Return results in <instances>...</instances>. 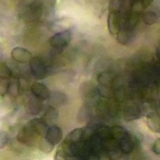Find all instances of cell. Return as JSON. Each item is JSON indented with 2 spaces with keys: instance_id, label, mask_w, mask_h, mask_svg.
Returning a JSON list of instances; mask_svg holds the SVG:
<instances>
[{
  "instance_id": "603a6c76",
  "label": "cell",
  "mask_w": 160,
  "mask_h": 160,
  "mask_svg": "<svg viewBox=\"0 0 160 160\" xmlns=\"http://www.w3.org/2000/svg\"><path fill=\"white\" fill-rule=\"evenodd\" d=\"M122 9V0H110L109 11H116L121 13Z\"/></svg>"
},
{
  "instance_id": "2e32d148",
  "label": "cell",
  "mask_w": 160,
  "mask_h": 160,
  "mask_svg": "<svg viewBox=\"0 0 160 160\" xmlns=\"http://www.w3.org/2000/svg\"><path fill=\"white\" fill-rule=\"evenodd\" d=\"M158 15L156 13H154V12L152 11H148V12H145V13H143L142 17H141V19H142L143 23L145 24V25H148V26H151L153 25V24L157 23L158 21Z\"/></svg>"
},
{
  "instance_id": "3957f363",
  "label": "cell",
  "mask_w": 160,
  "mask_h": 160,
  "mask_svg": "<svg viewBox=\"0 0 160 160\" xmlns=\"http://www.w3.org/2000/svg\"><path fill=\"white\" fill-rule=\"evenodd\" d=\"M30 70L36 79H44L47 76L46 66L42 60L38 57L32 58V59L30 60Z\"/></svg>"
},
{
  "instance_id": "9c48e42d",
  "label": "cell",
  "mask_w": 160,
  "mask_h": 160,
  "mask_svg": "<svg viewBox=\"0 0 160 160\" xmlns=\"http://www.w3.org/2000/svg\"><path fill=\"white\" fill-rule=\"evenodd\" d=\"M29 125L33 128V130L39 135L46 134L48 131V122L44 119L42 120L39 118H35L29 122Z\"/></svg>"
},
{
  "instance_id": "ffe728a7",
  "label": "cell",
  "mask_w": 160,
  "mask_h": 160,
  "mask_svg": "<svg viewBox=\"0 0 160 160\" xmlns=\"http://www.w3.org/2000/svg\"><path fill=\"white\" fill-rule=\"evenodd\" d=\"M53 144L52 143H51L50 141H48L45 138H44V139H42L41 140V142H40V145H39V147H40V149L44 152V153H50L52 149H53Z\"/></svg>"
},
{
  "instance_id": "4fadbf2b",
  "label": "cell",
  "mask_w": 160,
  "mask_h": 160,
  "mask_svg": "<svg viewBox=\"0 0 160 160\" xmlns=\"http://www.w3.org/2000/svg\"><path fill=\"white\" fill-rule=\"evenodd\" d=\"M38 98H30L27 104V112L31 115H37L41 110V105Z\"/></svg>"
},
{
  "instance_id": "83f0119b",
  "label": "cell",
  "mask_w": 160,
  "mask_h": 160,
  "mask_svg": "<svg viewBox=\"0 0 160 160\" xmlns=\"http://www.w3.org/2000/svg\"><path fill=\"white\" fill-rule=\"evenodd\" d=\"M157 57L160 58V51H157Z\"/></svg>"
},
{
  "instance_id": "6da1fadb",
  "label": "cell",
  "mask_w": 160,
  "mask_h": 160,
  "mask_svg": "<svg viewBox=\"0 0 160 160\" xmlns=\"http://www.w3.org/2000/svg\"><path fill=\"white\" fill-rule=\"evenodd\" d=\"M41 137L38 133H37L33 128L31 127L29 124H27L24 127L22 130L19 132L17 135V140L21 143H24L29 146H34L36 141L38 140V138Z\"/></svg>"
},
{
  "instance_id": "ac0fdd59",
  "label": "cell",
  "mask_w": 160,
  "mask_h": 160,
  "mask_svg": "<svg viewBox=\"0 0 160 160\" xmlns=\"http://www.w3.org/2000/svg\"><path fill=\"white\" fill-rule=\"evenodd\" d=\"M19 90H20L19 81H18V80H15V79H11L9 82L7 93L10 94V96H12V97H17L19 95Z\"/></svg>"
},
{
  "instance_id": "cb8c5ba5",
  "label": "cell",
  "mask_w": 160,
  "mask_h": 160,
  "mask_svg": "<svg viewBox=\"0 0 160 160\" xmlns=\"http://www.w3.org/2000/svg\"><path fill=\"white\" fill-rule=\"evenodd\" d=\"M152 151L155 154H160V138H157L152 145Z\"/></svg>"
},
{
  "instance_id": "e0dca14e",
  "label": "cell",
  "mask_w": 160,
  "mask_h": 160,
  "mask_svg": "<svg viewBox=\"0 0 160 160\" xmlns=\"http://www.w3.org/2000/svg\"><path fill=\"white\" fill-rule=\"evenodd\" d=\"M58 110L55 109L54 107H48V110L46 111V113L44 115V119L48 124H50V122H53L58 119Z\"/></svg>"
},
{
  "instance_id": "277c9868",
  "label": "cell",
  "mask_w": 160,
  "mask_h": 160,
  "mask_svg": "<svg viewBox=\"0 0 160 160\" xmlns=\"http://www.w3.org/2000/svg\"><path fill=\"white\" fill-rule=\"evenodd\" d=\"M108 29L112 36H117L121 30V13L110 11L108 16Z\"/></svg>"
},
{
  "instance_id": "7c38bea8",
  "label": "cell",
  "mask_w": 160,
  "mask_h": 160,
  "mask_svg": "<svg viewBox=\"0 0 160 160\" xmlns=\"http://www.w3.org/2000/svg\"><path fill=\"white\" fill-rule=\"evenodd\" d=\"M139 109L138 108V106L135 105H131L126 108L125 113H124V118L126 121H132V120H135L139 117Z\"/></svg>"
},
{
  "instance_id": "44dd1931",
  "label": "cell",
  "mask_w": 160,
  "mask_h": 160,
  "mask_svg": "<svg viewBox=\"0 0 160 160\" xmlns=\"http://www.w3.org/2000/svg\"><path fill=\"white\" fill-rule=\"evenodd\" d=\"M89 109H87L85 106L81 107L80 109L79 113L77 115V119H78V122H86L88 119H89Z\"/></svg>"
},
{
  "instance_id": "d4e9b609",
  "label": "cell",
  "mask_w": 160,
  "mask_h": 160,
  "mask_svg": "<svg viewBox=\"0 0 160 160\" xmlns=\"http://www.w3.org/2000/svg\"><path fill=\"white\" fill-rule=\"evenodd\" d=\"M19 84H20V88L23 89V90H27L29 88V86H28V81L26 79H24V78H21L19 80Z\"/></svg>"
},
{
  "instance_id": "d6986e66",
  "label": "cell",
  "mask_w": 160,
  "mask_h": 160,
  "mask_svg": "<svg viewBox=\"0 0 160 160\" xmlns=\"http://www.w3.org/2000/svg\"><path fill=\"white\" fill-rule=\"evenodd\" d=\"M98 82L104 87H109L112 83V77L108 72H102L98 75Z\"/></svg>"
},
{
  "instance_id": "9a60e30c",
  "label": "cell",
  "mask_w": 160,
  "mask_h": 160,
  "mask_svg": "<svg viewBox=\"0 0 160 160\" xmlns=\"http://www.w3.org/2000/svg\"><path fill=\"white\" fill-rule=\"evenodd\" d=\"M131 32L132 30L127 28L124 30H120V32L117 34V41L122 45H127L131 40Z\"/></svg>"
},
{
  "instance_id": "5bb4252c",
  "label": "cell",
  "mask_w": 160,
  "mask_h": 160,
  "mask_svg": "<svg viewBox=\"0 0 160 160\" xmlns=\"http://www.w3.org/2000/svg\"><path fill=\"white\" fill-rule=\"evenodd\" d=\"M128 131L122 127H113L110 128V135L116 140H121L122 138H125L128 134Z\"/></svg>"
},
{
  "instance_id": "52a82bcc",
  "label": "cell",
  "mask_w": 160,
  "mask_h": 160,
  "mask_svg": "<svg viewBox=\"0 0 160 160\" xmlns=\"http://www.w3.org/2000/svg\"><path fill=\"white\" fill-rule=\"evenodd\" d=\"M31 92L39 100H47L51 97L50 90L48 89L46 85L40 82H35L32 84V86H31Z\"/></svg>"
},
{
  "instance_id": "7402d4cb",
  "label": "cell",
  "mask_w": 160,
  "mask_h": 160,
  "mask_svg": "<svg viewBox=\"0 0 160 160\" xmlns=\"http://www.w3.org/2000/svg\"><path fill=\"white\" fill-rule=\"evenodd\" d=\"M0 75H1V78L10 79L12 77V72L5 62H1L0 64Z\"/></svg>"
},
{
  "instance_id": "30bf717a",
  "label": "cell",
  "mask_w": 160,
  "mask_h": 160,
  "mask_svg": "<svg viewBox=\"0 0 160 160\" xmlns=\"http://www.w3.org/2000/svg\"><path fill=\"white\" fill-rule=\"evenodd\" d=\"M84 133V128H75L65 138V142L66 144H76L78 142H80L82 139Z\"/></svg>"
},
{
  "instance_id": "8fae6325",
  "label": "cell",
  "mask_w": 160,
  "mask_h": 160,
  "mask_svg": "<svg viewBox=\"0 0 160 160\" xmlns=\"http://www.w3.org/2000/svg\"><path fill=\"white\" fill-rule=\"evenodd\" d=\"M147 127L153 132H160V117L158 114H150L147 117Z\"/></svg>"
},
{
  "instance_id": "5b68a950",
  "label": "cell",
  "mask_w": 160,
  "mask_h": 160,
  "mask_svg": "<svg viewBox=\"0 0 160 160\" xmlns=\"http://www.w3.org/2000/svg\"><path fill=\"white\" fill-rule=\"evenodd\" d=\"M11 57L15 61L20 63L30 62V60L32 59V54H31V52L28 50H26V48H20V47H16L11 51Z\"/></svg>"
},
{
  "instance_id": "ba28073f",
  "label": "cell",
  "mask_w": 160,
  "mask_h": 160,
  "mask_svg": "<svg viewBox=\"0 0 160 160\" xmlns=\"http://www.w3.org/2000/svg\"><path fill=\"white\" fill-rule=\"evenodd\" d=\"M119 147L122 153L130 154L134 148V139L131 133H128L125 138L119 140Z\"/></svg>"
},
{
  "instance_id": "4316f807",
  "label": "cell",
  "mask_w": 160,
  "mask_h": 160,
  "mask_svg": "<svg viewBox=\"0 0 160 160\" xmlns=\"http://www.w3.org/2000/svg\"><path fill=\"white\" fill-rule=\"evenodd\" d=\"M157 114H158V116L160 117V107H159V108L157 109Z\"/></svg>"
},
{
  "instance_id": "484cf974",
  "label": "cell",
  "mask_w": 160,
  "mask_h": 160,
  "mask_svg": "<svg viewBox=\"0 0 160 160\" xmlns=\"http://www.w3.org/2000/svg\"><path fill=\"white\" fill-rule=\"evenodd\" d=\"M7 140H8L7 134H6L5 132H2V134H1V147L6 145V143H7Z\"/></svg>"
},
{
  "instance_id": "8992f818",
  "label": "cell",
  "mask_w": 160,
  "mask_h": 160,
  "mask_svg": "<svg viewBox=\"0 0 160 160\" xmlns=\"http://www.w3.org/2000/svg\"><path fill=\"white\" fill-rule=\"evenodd\" d=\"M44 138L53 145H57L62 139V131H61V128L59 127L52 126L48 128Z\"/></svg>"
},
{
  "instance_id": "7a4b0ae2",
  "label": "cell",
  "mask_w": 160,
  "mask_h": 160,
  "mask_svg": "<svg viewBox=\"0 0 160 160\" xmlns=\"http://www.w3.org/2000/svg\"><path fill=\"white\" fill-rule=\"evenodd\" d=\"M71 41V33L69 30H63L62 32L54 34L50 39L51 46L55 50H63L69 45Z\"/></svg>"
}]
</instances>
